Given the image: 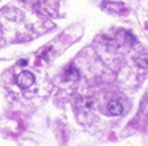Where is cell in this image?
<instances>
[{"mask_svg": "<svg viewBox=\"0 0 148 146\" xmlns=\"http://www.w3.org/2000/svg\"><path fill=\"white\" fill-rule=\"evenodd\" d=\"M33 82H34V76L28 71L21 72L20 76L17 77V84H18V86L23 88V89H27V88L32 86Z\"/></svg>", "mask_w": 148, "mask_h": 146, "instance_id": "1", "label": "cell"}, {"mask_svg": "<svg viewBox=\"0 0 148 146\" xmlns=\"http://www.w3.org/2000/svg\"><path fill=\"white\" fill-rule=\"evenodd\" d=\"M107 109L112 116H120L122 113H123V105H122L118 100H112V101H110L108 105H107Z\"/></svg>", "mask_w": 148, "mask_h": 146, "instance_id": "2", "label": "cell"}, {"mask_svg": "<svg viewBox=\"0 0 148 146\" xmlns=\"http://www.w3.org/2000/svg\"><path fill=\"white\" fill-rule=\"evenodd\" d=\"M79 77V73L74 66H70L68 71L65 72V78L66 80H73V78H78Z\"/></svg>", "mask_w": 148, "mask_h": 146, "instance_id": "3", "label": "cell"}]
</instances>
